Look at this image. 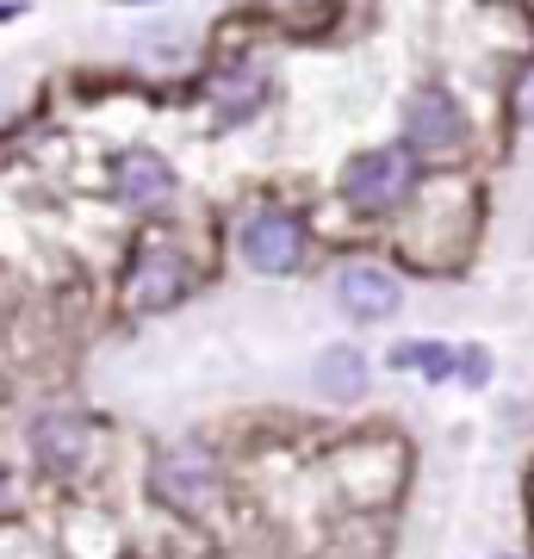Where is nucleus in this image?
<instances>
[{
	"label": "nucleus",
	"instance_id": "nucleus-9",
	"mask_svg": "<svg viewBox=\"0 0 534 559\" xmlns=\"http://www.w3.org/2000/svg\"><path fill=\"white\" fill-rule=\"evenodd\" d=\"M175 162L156 156V150H124L119 168H112V193H119L131 212H156V205L175 200Z\"/></svg>",
	"mask_w": 534,
	"mask_h": 559
},
{
	"label": "nucleus",
	"instance_id": "nucleus-12",
	"mask_svg": "<svg viewBox=\"0 0 534 559\" xmlns=\"http://www.w3.org/2000/svg\"><path fill=\"white\" fill-rule=\"evenodd\" d=\"M491 373L497 367H491V348H485V342H466V348L454 355V380L460 385H473L478 392V385H491Z\"/></svg>",
	"mask_w": 534,
	"mask_h": 559
},
{
	"label": "nucleus",
	"instance_id": "nucleus-13",
	"mask_svg": "<svg viewBox=\"0 0 534 559\" xmlns=\"http://www.w3.org/2000/svg\"><path fill=\"white\" fill-rule=\"evenodd\" d=\"M20 503H25V485H20V473L0 460V522H13L20 516Z\"/></svg>",
	"mask_w": 534,
	"mask_h": 559
},
{
	"label": "nucleus",
	"instance_id": "nucleus-11",
	"mask_svg": "<svg viewBox=\"0 0 534 559\" xmlns=\"http://www.w3.org/2000/svg\"><path fill=\"white\" fill-rule=\"evenodd\" d=\"M454 355L460 348H448V342H436V336H411V342H397L392 355H385V367L423 373V380H454Z\"/></svg>",
	"mask_w": 534,
	"mask_h": 559
},
{
	"label": "nucleus",
	"instance_id": "nucleus-6",
	"mask_svg": "<svg viewBox=\"0 0 534 559\" xmlns=\"http://www.w3.org/2000/svg\"><path fill=\"white\" fill-rule=\"evenodd\" d=\"M193 293V261L180 249H143L124 274V305L138 318H156V311H175L180 299Z\"/></svg>",
	"mask_w": 534,
	"mask_h": 559
},
{
	"label": "nucleus",
	"instance_id": "nucleus-15",
	"mask_svg": "<svg viewBox=\"0 0 534 559\" xmlns=\"http://www.w3.org/2000/svg\"><path fill=\"white\" fill-rule=\"evenodd\" d=\"M25 13V0H0V25H13Z\"/></svg>",
	"mask_w": 534,
	"mask_h": 559
},
{
	"label": "nucleus",
	"instance_id": "nucleus-8",
	"mask_svg": "<svg viewBox=\"0 0 534 559\" xmlns=\"http://www.w3.org/2000/svg\"><path fill=\"white\" fill-rule=\"evenodd\" d=\"M212 112H218L224 124H242V119H256L261 106H268V94H274V81H268V69L261 62H249V57H237V62H218L212 69Z\"/></svg>",
	"mask_w": 534,
	"mask_h": 559
},
{
	"label": "nucleus",
	"instance_id": "nucleus-10",
	"mask_svg": "<svg viewBox=\"0 0 534 559\" xmlns=\"http://www.w3.org/2000/svg\"><path fill=\"white\" fill-rule=\"evenodd\" d=\"M367 380H373V367H367V355H360L355 342H330V348H317V367H311L317 399L355 404L360 392H367Z\"/></svg>",
	"mask_w": 534,
	"mask_h": 559
},
{
	"label": "nucleus",
	"instance_id": "nucleus-2",
	"mask_svg": "<svg viewBox=\"0 0 534 559\" xmlns=\"http://www.w3.org/2000/svg\"><path fill=\"white\" fill-rule=\"evenodd\" d=\"M237 255H242L249 274L286 280V274L305 267V255H311V224L298 218L293 205H256V212L237 224Z\"/></svg>",
	"mask_w": 534,
	"mask_h": 559
},
{
	"label": "nucleus",
	"instance_id": "nucleus-17",
	"mask_svg": "<svg viewBox=\"0 0 534 559\" xmlns=\"http://www.w3.org/2000/svg\"><path fill=\"white\" fill-rule=\"evenodd\" d=\"M497 559H522V554H497Z\"/></svg>",
	"mask_w": 534,
	"mask_h": 559
},
{
	"label": "nucleus",
	"instance_id": "nucleus-16",
	"mask_svg": "<svg viewBox=\"0 0 534 559\" xmlns=\"http://www.w3.org/2000/svg\"><path fill=\"white\" fill-rule=\"evenodd\" d=\"M119 7H156V0H119Z\"/></svg>",
	"mask_w": 534,
	"mask_h": 559
},
{
	"label": "nucleus",
	"instance_id": "nucleus-14",
	"mask_svg": "<svg viewBox=\"0 0 534 559\" xmlns=\"http://www.w3.org/2000/svg\"><path fill=\"white\" fill-rule=\"evenodd\" d=\"M515 119H522V124L534 131V69L522 75V87H515Z\"/></svg>",
	"mask_w": 534,
	"mask_h": 559
},
{
	"label": "nucleus",
	"instance_id": "nucleus-3",
	"mask_svg": "<svg viewBox=\"0 0 534 559\" xmlns=\"http://www.w3.org/2000/svg\"><path fill=\"white\" fill-rule=\"evenodd\" d=\"M25 441H32V460H38L50 479H75V473H87V460H94V423L75 404H44V411H32Z\"/></svg>",
	"mask_w": 534,
	"mask_h": 559
},
{
	"label": "nucleus",
	"instance_id": "nucleus-1",
	"mask_svg": "<svg viewBox=\"0 0 534 559\" xmlns=\"http://www.w3.org/2000/svg\"><path fill=\"white\" fill-rule=\"evenodd\" d=\"M416 187H423V156H416L411 143L360 150V156H348V168H342V180H336L342 205L360 212V218H392L397 205H411Z\"/></svg>",
	"mask_w": 534,
	"mask_h": 559
},
{
	"label": "nucleus",
	"instance_id": "nucleus-4",
	"mask_svg": "<svg viewBox=\"0 0 534 559\" xmlns=\"http://www.w3.org/2000/svg\"><path fill=\"white\" fill-rule=\"evenodd\" d=\"M150 491H156V503H168L180 516H205L218 503V460H212V448H199V441L162 448L156 473H150Z\"/></svg>",
	"mask_w": 534,
	"mask_h": 559
},
{
	"label": "nucleus",
	"instance_id": "nucleus-5",
	"mask_svg": "<svg viewBox=\"0 0 534 559\" xmlns=\"http://www.w3.org/2000/svg\"><path fill=\"white\" fill-rule=\"evenodd\" d=\"M404 143L416 156H448L466 143V106L454 100V87L441 81H416L404 94Z\"/></svg>",
	"mask_w": 534,
	"mask_h": 559
},
{
	"label": "nucleus",
	"instance_id": "nucleus-7",
	"mask_svg": "<svg viewBox=\"0 0 534 559\" xmlns=\"http://www.w3.org/2000/svg\"><path fill=\"white\" fill-rule=\"evenodd\" d=\"M336 305L360 323H385V318H397L404 286H397V274L385 261H348L336 274Z\"/></svg>",
	"mask_w": 534,
	"mask_h": 559
}]
</instances>
